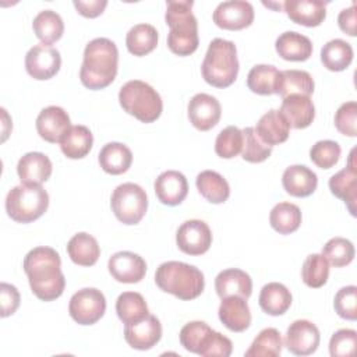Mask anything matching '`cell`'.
I'll list each match as a JSON object with an SVG mask.
<instances>
[{
	"mask_svg": "<svg viewBox=\"0 0 357 357\" xmlns=\"http://www.w3.org/2000/svg\"><path fill=\"white\" fill-rule=\"evenodd\" d=\"M201 73L204 79L215 88L230 86L238 74L236 45L231 40L215 38L208 46Z\"/></svg>",
	"mask_w": 357,
	"mask_h": 357,
	"instance_id": "5b68a950",
	"label": "cell"
},
{
	"mask_svg": "<svg viewBox=\"0 0 357 357\" xmlns=\"http://www.w3.org/2000/svg\"><path fill=\"white\" fill-rule=\"evenodd\" d=\"M278 54L287 61H305L312 54L311 40L294 31L280 33L275 42Z\"/></svg>",
	"mask_w": 357,
	"mask_h": 357,
	"instance_id": "83f0119b",
	"label": "cell"
},
{
	"mask_svg": "<svg viewBox=\"0 0 357 357\" xmlns=\"http://www.w3.org/2000/svg\"><path fill=\"white\" fill-rule=\"evenodd\" d=\"M49 206V194L42 185L21 184L11 188L6 198L7 215L17 223L39 219Z\"/></svg>",
	"mask_w": 357,
	"mask_h": 357,
	"instance_id": "ba28073f",
	"label": "cell"
},
{
	"mask_svg": "<svg viewBox=\"0 0 357 357\" xmlns=\"http://www.w3.org/2000/svg\"><path fill=\"white\" fill-rule=\"evenodd\" d=\"M181 346L202 357H229L233 344L229 337L213 331L202 321H191L180 331Z\"/></svg>",
	"mask_w": 357,
	"mask_h": 357,
	"instance_id": "52a82bcc",
	"label": "cell"
},
{
	"mask_svg": "<svg viewBox=\"0 0 357 357\" xmlns=\"http://www.w3.org/2000/svg\"><path fill=\"white\" fill-rule=\"evenodd\" d=\"M199 194L211 204H223L230 195V187L226 178L213 170H204L195 180Z\"/></svg>",
	"mask_w": 357,
	"mask_h": 357,
	"instance_id": "836d02e7",
	"label": "cell"
},
{
	"mask_svg": "<svg viewBox=\"0 0 357 357\" xmlns=\"http://www.w3.org/2000/svg\"><path fill=\"white\" fill-rule=\"evenodd\" d=\"M158 31L151 24L134 25L126 36V45L131 54L145 56L151 53L158 45Z\"/></svg>",
	"mask_w": 357,
	"mask_h": 357,
	"instance_id": "8d00e7d4",
	"label": "cell"
},
{
	"mask_svg": "<svg viewBox=\"0 0 357 357\" xmlns=\"http://www.w3.org/2000/svg\"><path fill=\"white\" fill-rule=\"evenodd\" d=\"M213 22L227 31H240L254 21V7L244 0H230L219 3L213 11Z\"/></svg>",
	"mask_w": 357,
	"mask_h": 357,
	"instance_id": "4fadbf2b",
	"label": "cell"
},
{
	"mask_svg": "<svg viewBox=\"0 0 357 357\" xmlns=\"http://www.w3.org/2000/svg\"><path fill=\"white\" fill-rule=\"evenodd\" d=\"M98 160L106 173L117 176L130 169L132 153L130 148L121 142H109L100 149Z\"/></svg>",
	"mask_w": 357,
	"mask_h": 357,
	"instance_id": "1f68e13d",
	"label": "cell"
},
{
	"mask_svg": "<svg viewBox=\"0 0 357 357\" xmlns=\"http://www.w3.org/2000/svg\"><path fill=\"white\" fill-rule=\"evenodd\" d=\"M269 222L272 229L278 233L290 234L301 225V211L291 202H279L272 208Z\"/></svg>",
	"mask_w": 357,
	"mask_h": 357,
	"instance_id": "74e56055",
	"label": "cell"
},
{
	"mask_svg": "<svg viewBox=\"0 0 357 357\" xmlns=\"http://www.w3.org/2000/svg\"><path fill=\"white\" fill-rule=\"evenodd\" d=\"M319 331L311 321L297 319L287 328L284 346L296 356H310L319 346Z\"/></svg>",
	"mask_w": 357,
	"mask_h": 357,
	"instance_id": "5bb4252c",
	"label": "cell"
},
{
	"mask_svg": "<svg viewBox=\"0 0 357 357\" xmlns=\"http://www.w3.org/2000/svg\"><path fill=\"white\" fill-rule=\"evenodd\" d=\"M279 70L271 64H257L247 75V86L258 95L275 93Z\"/></svg>",
	"mask_w": 357,
	"mask_h": 357,
	"instance_id": "60d3db41",
	"label": "cell"
},
{
	"mask_svg": "<svg viewBox=\"0 0 357 357\" xmlns=\"http://www.w3.org/2000/svg\"><path fill=\"white\" fill-rule=\"evenodd\" d=\"M337 24L344 33L350 36H356V6L354 4H351L349 8H344L339 13Z\"/></svg>",
	"mask_w": 357,
	"mask_h": 357,
	"instance_id": "f5cc1de1",
	"label": "cell"
},
{
	"mask_svg": "<svg viewBox=\"0 0 357 357\" xmlns=\"http://www.w3.org/2000/svg\"><path fill=\"white\" fill-rule=\"evenodd\" d=\"M282 184L287 194L303 198L311 195L317 190L318 177L304 165H291L283 172Z\"/></svg>",
	"mask_w": 357,
	"mask_h": 357,
	"instance_id": "d4e9b609",
	"label": "cell"
},
{
	"mask_svg": "<svg viewBox=\"0 0 357 357\" xmlns=\"http://www.w3.org/2000/svg\"><path fill=\"white\" fill-rule=\"evenodd\" d=\"M67 252L74 264L81 266H92L99 259L100 248L93 236L82 231L70 238Z\"/></svg>",
	"mask_w": 357,
	"mask_h": 357,
	"instance_id": "d6a6232c",
	"label": "cell"
},
{
	"mask_svg": "<svg viewBox=\"0 0 357 357\" xmlns=\"http://www.w3.org/2000/svg\"><path fill=\"white\" fill-rule=\"evenodd\" d=\"M342 149L336 141L322 139L312 145L310 149V159L321 169L333 167L340 158Z\"/></svg>",
	"mask_w": 357,
	"mask_h": 357,
	"instance_id": "bcb514c9",
	"label": "cell"
},
{
	"mask_svg": "<svg viewBox=\"0 0 357 357\" xmlns=\"http://www.w3.org/2000/svg\"><path fill=\"white\" fill-rule=\"evenodd\" d=\"M331 192L344 201L350 213L356 216V199H357V169L354 163V149L350 152L347 167L339 170L329 178Z\"/></svg>",
	"mask_w": 357,
	"mask_h": 357,
	"instance_id": "d6986e66",
	"label": "cell"
},
{
	"mask_svg": "<svg viewBox=\"0 0 357 357\" xmlns=\"http://www.w3.org/2000/svg\"><path fill=\"white\" fill-rule=\"evenodd\" d=\"M119 102L124 112L142 123H152L158 120L163 110L160 95L149 84L141 79L126 82L120 88Z\"/></svg>",
	"mask_w": 357,
	"mask_h": 357,
	"instance_id": "8992f818",
	"label": "cell"
},
{
	"mask_svg": "<svg viewBox=\"0 0 357 357\" xmlns=\"http://www.w3.org/2000/svg\"><path fill=\"white\" fill-rule=\"evenodd\" d=\"M335 127L347 137L357 135V103L354 100L343 103L335 114Z\"/></svg>",
	"mask_w": 357,
	"mask_h": 357,
	"instance_id": "681fc988",
	"label": "cell"
},
{
	"mask_svg": "<svg viewBox=\"0 0 357 357\" xmlns=\"http://www.w3.org/2000/svg\"><path fill=\"white\" fill-rule=\"evenodd\" d=\"M110 275L120 283H138L146 273V262L131 251H119L109 258Z\"/></svg>",
	"mask_w": 357,
	"mask_h": 357,
	"instance_id": "2e32d148",
	"label": "cell"
},
{
	"mask_svg": "<svg viewBox=\"0 0 357 357\" xmlns=\"http://www.w3.org/2000/svg\"><path fill=\"white\" fill-rule=\"evenodd\" d=\"M333 307L340 318L349 319V321H356V318H357V287L353 284L342 287L335 294Z\"/></svg>",
	"mask_w": 357,
	"mask_h": 357,
	"instance_id": "7dc6e473",
	"label": "cell"
},
{
	"mask_svg": "<svg viewBox=\"0 0 357 357\" xmlns=\"http://www.w3.org/2000/svg\"><path fill=\"white\" fill-rule=\"evenodd\" d=\"M283 8L293 22L304 26H318L326 17V3L322 0H286Z\"/></svg>",
	"mask_w": 357,
	"mask_h": 357,
	"instance_id": "7402d4cb",
	"label": "cell"
},
{
	"mask_svg": "<svg viewBox=\"0 0 357 357\" xmlns=\"http://www.w3.org/2000/svg\"><path fill=\"white\" fill-rule=\"evenodd\" d=\"M70 116L60 106H47L36 117V131L42 139L56 144L70 130Z\"/></svg>",
	"mask_w": 357,
	"mask_h": 357,
	"instance_id": "ac0fdd59",
	"label": "cell"
},
{
	"mask_svg": "<svg viewBox=\"0 0 357 357\" xmlns=\"http://www.w3.org/2000/svg\"><path fill=\"white\" fill-rule=\"evenodd\" d=\"M117 67L119 50L116 43L107 38H95L85 46L79 79L88 89H103L114 81Z\"/></svg>",
	"mask_w": 357,
	"mask_h": 357,
	"instance_id": "7a4b0ae2",
	"label": "cell"
},
{
	"mask_svg": "<svg viewBox=\"0 0 357 357\" xmlns=\"http://www.w3.org/2000/svg\"><path fill=\"white\" fill-rule=\"evenodd\" d=\"M243 149V131L236 126L223 128L215 141V152L223 159L237 156Z\"/></svg>",
	"mask_w": 357,
	"mask_h": 357,
	"instance_id": "f6af8a7d",
	"label": "cell"
},
{
	"mask_svg": "<svg viewBox=\"0 0 357 357\" xmlns=\"http://www.w3.org/2000/svg\"><path fill=\"white\" fill-rule=\"evenodd\" d=\"M32 29L42 43L52 45L63 36L64 22L56 11L43 10L33 18Z\"/></svg>",
	"mask_w": 357,
	"mask_h": 357,
	"instance_id": "d590c367",
	"label": "cell"
},
{
	"mask_svg": "<svg viewBox=\"0 0 357 357\" xmlns=\"http://www.w3.org/2000/svg\"><path fill=\"white\" fill-rule=\"evenodd\" d=\"M155 194L158 199L169 206L178 205L188 194V183L183 173L177 170H166L155 180Z\"/></svg>",
	"mask_w": 357,
	"mask_h": 357,
	"instance_id": "ffe728a7",
	"label": "cell"
},
{
	"mask_svg": "<svg viewBox=\"0 0 357 357\" xmlns=\"http://www.w3.org/2000/svg\"><path fill=\"white\" fill-rule=\"evenodd\" d=\"M162 337V325L160 321L148 314L144 319L124 326V339L126 342L137 350H149L152 349Z\"/></svg>",
	"mask_w": 357,
	"mask_h": 357,
	"instance_id": "e0dca14e",
	"label": "cell"
},
{
	"mask_svg": "<svg viewBox=\"0 0 357 357\" xmlns=\"http://www.w3.org/2000/svg\"><path fill=\"white\" fill-rule=\"evenodd\" d=\"M1 113H3V138H1V141H6V138L8 135L7 128H6V124H7V120H8V114H7L6 109H3V107H1Z\"/></svg>",
	"mask_w": 357,
	"mask_h": 357,
	"instance_id": "db71d44e",
	"label": "cell"
},
{
	"mask_svg": "<svg viewBox=\"0 0 357 357\" xmlns=\"http://www.w3.org/2000/svg\"><path fill=\"white\" fill-rule=\"evenodd\" d=\"M52 170L53 166L50 159L42 152H28L17 165V173L22 184L40 185L49 180Z\"/></svg>",
	"mask_w": 357,
	"mask_h": 357,
	"instance_id": "603a6c76",
	"label": "cell"
},
{
	"mask_svg": "<svg viewBox=\"0 0 357 357\" xmlns=\"http://www.w3.org/2000/svg\"><path fill=\"white\" fill-rule=\"evenodd\" d=\"M219 319L231 332H244L251 324V312L245 298L229 296L222 298L219 305Z\"/></svg>",
	"mask_w": 357,
	"mask_h": 357,
	"instance_id": "44dd1931",
	"label": "cell"
},
{
	"mask_svg": "<svg viewBox=\"0 0 357 357\" xmlns=\"http://www.w3.org/2000/svg\"><path fill=\"white\" fill-rule=\"evenodd\" d=\"M60 149L68 159H82L92 149L93 135L86 126H71L61 138Z\"/></svg>",
	"mask_w": 357,
	"mask_h": 357,
	"instance_id": "4dcf8cb0",
	"label": "cell"
},
{
	"mask_svg": "<svg viewBox=\"0 0 357 357\" xmlns=\"http://www.w3.org/2000/svg\"><path fill=\"white\" fill-rule=\"evenodd\" d=\"M24 271L32 293L42 301L59 298L66 287L61 259L52 247H35L24 258Z\"/></svg>",
	"mask_w": 357,
	"mask_h": 357,
	"instance_id": "6da1fadb",
	"label": "cell"
},
{
	"mask_svg": "<svg viewBox=\"0 0 357 357\" xmlns=\"http://www.w3.org/2000/svg\"><path fill=\"white\" fill-rule=\"evenodd\" d=\"M61 66V57L57 49L50 45L39 43L32 46L25 56L26 73L39 81L54 77Z\"/></svg>",
	"mask_w": 357,
	"mask_h": 357,
	"instance_id": "8fae6325",
	"label": "cell"
},
{
	"mask_svg": "<svg viewBox=\"0 0 357 357\" xmlns=\"http://www.w3.org/2000/svg\"><path fill=\"white\" fill-rule=\"evenodd\" d=\"M190 0H169L166 3V24L170 26L167 46L177 56H190L198 49V22Z\"/></svg>",
	"mask_w": 357,
	"mask_h": 357,
	"instance_id": "3957f363",
	"label": "cell"
},
{
	"mask_svg": "<svg viewBox=\"0 0 357 357\" xmlns=\"http://www.w3.org/2000/svg\"><path fill=\"white\" fill-rule=\"evenodd\" d=\"M0 301H1V317L6 318L8 315H13L20 307V301H21L17 287L3 282L0 284Z\"/></svg>",
	"mask_w": 357,
	"mask_h": 357,
	"instance_id": "f907efd6",
	"label": "cell"
},
{
	"mask_svg": "<svg viewBox=\"0 0 357 357\" xmlns=\"http://www.w3.org/2000/svg\"><path fill=\"white\" fill-rule=\"evenodd\" d=\"M321 61L329 71H343L353 61V47L343 39H332L322 46Z\"/></svg>",
	"mask_w": 357,
	"mask_h": 357,
	"instance_id": "e575fe53",
	"label": "cell"
},
{
	"mask_svg": "<svg viewBox=\"0 0 357 357\" xmlns=\"http://www.w3.org/2000/svg\"><path fill=\"white\" fill-rule=\"evenodd\" d=\"M283 340L278 329L265 328L252 340L245 351L247 357H278L282 353Z\"/></svg>",
	"mask_w": 357,
	"mask_h": 357,
	"instance_id": "ab89813d",
	"label": "cell"
},
{
	"mask_svg": "<svg viewBox=\"0 0 357 357\" xmlns=\"http://www.w3.org/2000/svg\"><path fill=\"white\" fill-rule=\"evenodd\" d=\"M254 130L262 142L273 146L284 142L289 138L290 126L279 110L271 109L264 116H261Z\"/></svg>",
	"mask_w": 357,
	"mask_h": 357,
	"instance_id": "4316f807",
	"label": "cell"
},
{
	"mask_svg": "<svg viewBox=\"0 0 357 357\" xmlns=\"http://www.w3.org/2000/svg\"><path fill=\"white\" fill-rule=\"evenodd\" d=\"M176 243L184 254L201 255L205 254L212 244V231L204 220H185L176 233Z\"/></svg>",
	"mask_w": 357,
	"mask_h": 357,
	"instance_id": "7c38bea8",
	"label": "cell"
},
{
	"mask_svg": "<svg viewBox=\"0 0 357 357\" xmlns=\"http://www.w3.org/2000/svg\"><path fill=\"white\" fill-rule=\"evenodd\" d=\"M110 206L114 216L124 225H137L148 209L145 190L135 183H123L112 194Z\"/></svg>",
	"mask_w": 357,
	"mask_h": 357,
	"instance_id": "9c48e42d",
	"label": "cell"
},
{
	"mask_svg": "<svg viewBox=\"0 0 357 357\" xmlns=\"http://www.w3.org/2000/svg\"><path fill=\"white\" fill-rule=\"evenodd\" d=\"M106 311V298L95 287H85L73 294L68 304L70 317L79 325L96 324Z\"/></svg>",
	"mask_w": 357,
	"mask_h": 357,
	"instance_id": "30bf717a",
	"label": "cell"
},
{
	"mask_svg": "<svg viewBox=\"0 0 357 357\" xmlns=\"http://www.w3.org/2000/svg\"><path fill=\"white\" fill-rule=\"evenodd\" d=\"M354 252L353 243L344 237H333L322 248V257L335 268L349 265L354 258Z\"/></svg>",
	"mask_w": 357,
	"mask_h": 357,
	"instance_id": "7bdbcfd3",
	"label": "cell"
},
{
	"mask_svg": "<svg viewBox=\"0 0 357 357\" xmlns=\"http://www.w3.org/2000/svg\"><path fill=\"white\" fill-rule=\"evenodd\" d=\"M314 92V79L310 73L304 70H283L276 78L275 93L282 98L290 95L310 96Z\"/></svg>",
	"mask_w": 357,
	"mask_h": 357,
	"instance_id": "f1b7e54d",
	"label": "cell"
},
{
	"mask_svg": "<svg viewBox=\"0 0 357 357\" xmlns=\"http://www.w3.org/2000/svg\"><path fill=\"white\" fill-rule=\"evenodd\" d=\"M106 6H107L106 0H89V1L74 0V7L77 8V11L86 18H95L100 15L106 8Z\"/></svg>",
	"mask_w": 357,
	"mask_h": 357,
	"instance_id": "816d5d0a",
	"label": "cell"
},
{
	"mask_svg": "<svg viewBox=\"0 0 357 357\" xmlns=\"http://www.w3.org/2000/svg\"><path fill=\"white\" fill-rule=\"evenodd\" d=\"M222 114L219 100L208 93H197L188 102V119L190 123L199 131H208L213 128Z\"/></svg>",
	"mask_w": 357,
	"mask_h": 357,
	"instance_id": "9a60e30c",
	"label": "cell"
},
{
	"mask_svg": "<svg viewBox=\"0 0 357 357\" xmlns=\"http://www.w3.org/2000/svg\"><path fill=\"white\" fill-rule=\"evenodd\" d=\"M215 290L220 298L240 296L247 300L252 291V280L250 275L241 269H225L215 278Z\"/></svg>",
	"mask_w": 357,
	"mask_h": 357,
	"instance_id": "484cf974",
	"label": "cell"
},
{
	"mask_svg": "<svg viewBox=\"0 0 357 357\" xmlns=\"http://www.w3.org/2000/svg\"><path fill=\"white\" fill-rule=\"evenodd\" d=\"M243 131V149L241 156L250 163H261L272 153V146L261 141L252 127H245Z\"/></svg>",
	"mask_w": 357,
	"mask_h": 357,
	"instance_id": "ee69618b",
	"label": "cell"
},
{
	"mask_svg": "<svg viewBox=\"0 0 357 357\" xmlns=\"http://www.w3.org/2000/svg\"><path fill=\"white\" fill-rule=\"evenodd\" d=\"M116 312L124 325L138 322L149 314L144 297L137 291L121 293L116 301Z\"/></svg>",
	"mask_w": 357,
	"mask_h": 357,
	"instance_id": "f35d334b",
	"label": "cell"
},
{
	"mask_svg": "<svg viewBox=\"0 0 357 357\" xmlns=\"http://www.w3.org/2000/svg\"><path fill=\"white\" fill-rule=\"evenodd\" d=\"M329 264L322 254H310L301 268L303 282L312 289L322 287L328 282Z\"/></svg>",
	"mask_w": 357,
	"mask_h": 357,
	"instance_id": "b9f144b4",
	"label": "cell"
},
{
	"mask_svg": "<svg viewBox=\"0 0 357 357\" xmlns=\"http://www.w3.org/2000/svg\"><path fill=\"white\" fill-rule=\"evenodd\" d=\"M279 112L284 116L291 128L300 130L308 127L315 117V107L310 96L290 95L283 98Z\"/></svg>",
	"mask_w": 357,
	"mask_h": 357,
	"instance_id": "cb8c5ba5",
	"label": "cell"
},
{
	"mask_svg": "<svg viewBox=\"0 0 357 357\" xmlns=\"http://www.w3.org/2000/svg\"><path fill=\"white\" fill-rule=\"evenodd\" d=\"M155 282L162 291L170 293L180 300H194L205 287L202 272L194 265L180 261L160 264L155 273Z\"/></svg>",
	"mask_w": 357,
	"mask_h": 357,
	"instance_id": "277c9868",
	"label": "cell"
},
{
	"mask_svg": "<svg viewBox=\"0 0 357 357\" xmlns=\"http://www.w3.org/2000/svg\"><path fill=\"white\" fill-rule=\"evenodd\" d=\"M258 303L262 311L268 315H283L291 305V293L284 284L271 282L261 289Z\"/></svg>",
	"mask_w": 357,
	"mask_h": 357,
	"instance_id": "f546056e",
	"label": "cell"
},
{
	"mask_svg": "<svg viewBox=\"0 0 357 357\" xmlns=\"http://www.w3.org/2000/svg\"><path fill=\"white\" fill-rule=\"evenodd\" d=\"M357 346V332L354 329H339L329 340V353L332 357L353 356Z\"/></svg>",
	"mask_w": 357,
	"mask_h": 357,
	"instance_id": "c3c4849f",
	"label": "cell"
}]
</instances>
